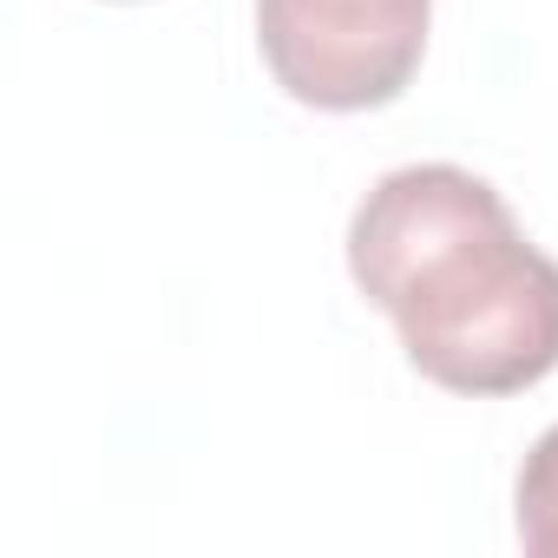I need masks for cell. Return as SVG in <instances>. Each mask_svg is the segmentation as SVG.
<instances>
[{"label":"cell","instance_id":"6da1fadb","mask_svg":"<svg viewBox=\"0 0 558 558\" xmlns=\"http://www.w3.org/2000/svg\"><path fill=\"white\" fill-rule=\"evenodd\" d=\"M355 290L447 395H519L558 368V263L460 165H401L349 217Z\"/></svg>","mask_w":558,"mask_h":558},{"label":"cell","instance_id":"7a4b0ae2","mask_svg":"<svg viewBox=\"0 0 558 558\" xmlns=\"http://www.w3.org/2000/svg\"><path fill=\"white\" fill-rule=\"evenodd\" d=\"M434 0H256L269 80L316 112H375L408 93Z\"/></svg>","mask_w":558,"mask_h":558},{"label":"cell","instance_id":"3957f363","mask_svg":"<svg viewBox=\"0 0 558 558\" xmlns=\"http://www.w3.org/2000/svg\"><path fill=\"white\" fill-rule=\"evenodd\" d=\"M519 545L532 558H558V427H545L519 466Z\"/></svg>","mask_w":558,"mask_h":558}]
</instances>
